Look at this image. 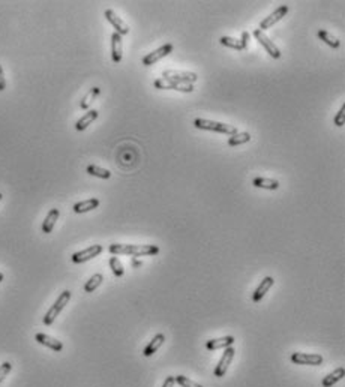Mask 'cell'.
Wrapping results in <instances>:
<instances>
[{
    "label": "cell",
    "mask_w": 345,
    "mask_h": 387,
    "mask_svg": "<svg viewBox=\"0 0 345 387\" xmlns=\"http://www.w3.org/2000/svg\"><path fill=\"white\" fill-rule=\"evenodd\" d=\"M248 41H249V33L248 32H243L242 33V41H240L243 50H246V47H248Z\"/></svg>",
    "instance_id": "e575fe53"
},
{
    "label": "cell",
    "mask_w": 345,
    "mask_h": 387,
    "mask_svg": "<svg viewBox=\"0 0 345 387\" xmlns=\"http://www.w3.org/2000/svg\"><path fill=\"white\" fill-rule=\"evenodd\" d=\"M105 18L108 20V23L111 24V26L116 29V33H119L120 36L129 33V26L120 17H117L113 9H107L105 11Z\"/></svg>",
    "instance_id": "7c38bea8"
},
{
    "label": "cell",
    "mask_w": 345,
    "mask_h": 387,
    "mask_svg": "<svg viewBox=\"0 0 345 387\" xmlns=\"http://www.w3.org/2000/svg\"><path fill=\"white\" fill-rule=\"evenodd\" d=\"M287 12H288V6H287V5H282V6H279L278 9H275L272 14H270L269 17H266V18L260 23V30L264 32V30L270 29V27L273 26V24H276L278 21H281V20L287 15Z\"/></svg>",
    "instance_id": "52a82bcc"
},
{
    "label": "cell",
    "mask_w": 345,
    "mask_h": 387,
    "mask_svg": "<svg viewBox=\"0 0 345 387\" xmlns=\"http://www.w3.org/2000/svg\"><path fill=\"white\" fill-rule=\"evenodd\" d=\"M172 44H165V45H162L161 48H158V50H155L153 53H150V54H147L144 59H143V65L144 66H152V65H155L156 62H159L162 57H165V56H168L171 51H172Z\"/></svg>",
    "instance_id": "30bf717a"
},
{
    "label": "cell",
    "mask_w": 345,
    "mask_h": 387,
    "mask_svg": "<svg viewBox=\"0 0 345 387\" xmlns=\"http://www.w3.org/2000/svg\"><path fill=\"white\" fill-rule=\"evenodd\" d=\"M174 384H176V378L170 375V377H167V378H165V381H164L162 387H174Z\"/></svg>",
    "instance_id": "836d02e7"
},
{
    "label": "cell",
    "mask_w": 345,
    "mask_h": 387,
    "mask_svg": "<svg viewBox=\"0 0 345 387\" xmlns=\"http://www.w3.org/2000/svg\"><path fill=\"white\" fill-rule=\"evenodd\" d=\"M164 341H165V336H164L162 333L155 335V338L152 339V342L146 347V350H144V356H146V357H150L152 354H155V353L159 350V347L164 344Z\"/></svg>",
    "instance_id": "ffe728a7"
},
{
    "label": "cell",
    "mask_w": 345,
    "mask_h": 387,
    "mask_svg": "<svg viewBox=\"0 0 345 387\" xmlns=\"http://www.w3.org/2000/svg\"><path fill=\"white\" fill-rule=\"evenodd\" d=\"M132 266H134V267H138V266H141V261H138V260L134 258V260H132Z\"/></svg>",
    "instance_id": "d590c367"
},
{
    "label": "cell",
    "mask_w": 345,
    "mask_h": 387,
    "mask_svg": "<svg viewBox=\"0 0 345 387\" xmlns=\"http://www.w3.org/2000/svg\"><path fill=\"white\" fill-rule=\"evenodd\" d=\"M111 57L114 63L122 60V36L116 32L111 35Z\"/></svg>",
    "instance_id": "e0dca14e"
},
{
    "label": "cell",
    "mask_w": 345,
    "mask_h": 387,
    "mask_svg": "<svg viewBox=\"0 0 345 387\" xmlns=\"http://www.w3.org/2000/svg\"><path fill=\"white\" fill-rule=\"evenodd\" d=\"M11 369H12V365L9 363V362H3V363L0 365V383H2L8 377Z\"/></svg>",
    "instance_id": "4dcf8cb0"
},
{
    "label": "cell",
    "mask_w": 345,
    "mask_h": 387,
    "mask_svg": "<svg viewBox=\"0 0 345 387\" xmlns=\"http://www.w3.org/2000/svg\"><path fill=\"white\" fill-rule=\"evenodd\" d=\"M69 299H71V291H69V290H65V291L57 297V300L54 302V305L50 309H48V312L45 314V317H44V324L45 326H51L54 323L56 317L63 311V308L68 305Z\"/></svg>",
    "instance_id": "3957f363"
},
{
    "label": "cell",
    "mask_w": 345,
    "mask_h": 387,
    "mask_svg": "<svg viewBox=\"0 0 345 387\" xmlns=\"http://www.w3.org/2000/svg\"><path fill=\"white\" fill-rule=\"evenodd\" d=\"M344 120H345V105H342L341 108H339V111H338V114H336V117H335V125L336 126H342L344 125Z\"/></svg>",
    "instance_id": "1f68e13d"
},
{
    "label": "cell",
    "mask_w": 345,
    "mask_h": 387,
    "mask_svg": "<svg viewBox=\"0 0 345 387\" xmlns=\"http://www.w3.org/2000/svg\"><path fill=\"white\" fill-rule=\"evenodd\" d=\"M99 206V200L98 198H89V200H84V201H80L77 204H74V212L75 213H86V212H90L93 209H96Z\"/></svg>",
    "instance_id": "d6986e66"
},
{
    "label": "cell",
    "mask_w": 345,
    "mask_h": 387,
    "mask_svg": "<svg viewBox=\"0 0 345 387\" xmlns=\"http://www.w3.org/2000/svg\"><path fill=\"white\" fill-rule=\"evenodd\" d=\"M234 344V338L233 336H224V338H218V339H210L206 342L207 350H219V348H227V347H233Z\"/></svg>",
    "instance_id": "9a60e30c"
},
{
    "label": "cell",
    "mask_w": 345,
    "mask_h": 387,
    "mask_svg": "<svg viewBox=\"0 0 345 387\" xmlns=\"http://www.w3.org/2000/svg\"><path fill=\"white\" fill-rule=\"evenodd\" d=\"M254 186L255 188H263V189H278L279 188V182L275 179H266V177H257L254 179Z\"/></svg>",
    "instance_id": "7402d4cb"
},
{
    "label": "cell",
    "mask_w": 345,
    "mask_h": 387,
    "mask_svg": "<svg viewBox=\"0 0 345 387\" xmlns=\"http://www.w3.org/2000/svg\"><path fill=\"white\" fill-rule=\"evenodd\" d=\"M6 89V80H5V74H3V68L0 65V92H3Z\"/></svg>",
    "instance_id": "d6a6232c"
},
{
    "label": "cell",
    "mask_w": 345,
    "mask_h": 387,
    "mask_svg": "<svg viewBox=\"0 0 345 387\" xmlns=\"http://www.w3.org/2000/svg\"><path fill=\"white\" fill-rule=\"evenodd\" d=\"M291 362L296 365H311L318 366L323 363V357L320 354H308V353H293Z\"/></svg>",
    "instance_id": "5b68a950"
},
{
    "label": "cell",
    "mask_w": 345,
    "mask_h": 387,
    "mask_svg": "<svg viewBox=\"0 0 345 387\" xmlns=\"http://www.w3.org/2000/svg\"><path fill=\"white\" fill-rule=\"evenodd\" d=\"M195 128L198 129H206V131H213V132H219V134H227V135H234L239 131L236 129V126L228 125V123H222V122H215V120H207V119H197L194 122Z\"/></svg>",
    "instance_id": "7a4b0ae2"
},
{
    "label": "cell",
    "mask_w": 345,
    "mask_h": 387,
    "mask_svg": "<svg viewBox=\"0 0 345 387\" xmlns=\"http://www.w3.org/2000/svg\"><path fill=\"white\" fill-rule=\"evenodd\" d=\"M101 252H102V246L101 245H92L87 249H83V251H78L75 254H72V261L77 263V264L78 263H86V261L98 257Z\"/></svg>",
    "instance_id": "8fae6325"
},
{
    "label": "cell",
    "mask_w": 345,
    "mask_h": 387,
    "mask_svg": "<svg viewBox=\"0 0 345 387\" xmlns=\"http://www.w3.org/2000/svg\"><path fill=\"white\" fill-rule=\"evenodd\" d=\"M99 93H101V89H99V87H93L92 90H89V93L84 96L83 101L80 102V107H81L83 110H87V108L90 107V104L93 102V99H95Z\"/></svg>",
    "instance_id": "4316f807"
},
{
    "label": "cell",
    "mask_w": 345,
    "mask_h": 387,
    "mask_svg": "<svg viewBox=\"0 0 345 387\" xmlns=\"http://www.w3.org/2000/svg\"><path fill=\"white\" fill-rule=\"evenodd\" d=\"M251 140V135L248 132H237L234 135H231L228 138V146L234 147V146H240V144H245Z\"/></svg>",
    "instance_id": "603a6c76"
},
{
    "label": "cell",
    "mask_w": 345,
    "mask_h": 387,
    "mask_svg": "<svg viewBox=\"0 0 345 387\" xmlns=\"http://www.w3.org/2000/svg\"><path fill=\"white\" fill-rule=\"evenodd\" d=\"M35 339H36V342H39L41 345H45V347L51 348V350H54V351H62V350H63V344H62L60 341H57L56 338L48 336V335H45V333H38V335L35 336Z\"/></svg>",
    "instance_id": "4fadbf2b"
},
{
    "label": "cell",
    "mask_w": 345,
    "mask_h": 387,
    "mask_svg": "<svg viewBox=\"0 0 345 387\" xmlns=\"http://www.w3.org/2000/svg\"><path fill=\"white\" fill-rule=\"evenodd\" d=\"M162 78L174 81L179 84H192L198 80L195 72H183V71H174V69H168L162 72Z\"/></svg>",
    "instance_id": "277c9868"
},
{
    "label": "cell",
    "mask_w": 345,
    "mask_h": 387,
    "mask_svg": "<svg viewBox=\"0 0 345 387\" xmlns=\"http://www.w3.org/2000/svg\"><path fill=\"white\" fill-rule=\"evenodd\" d=\"M344 377H345V369L344 368H336L333 372H330L327 377H324L323 387H332L333 384H336L338 381H341Z\"/></svg>",
    "instance_id": "44dd1931"
},
{
    "label": "cell",
    "mask_w": 345,
    "mask_h": 387,
    "mask_svg": "<svg viewBox=\"0 0 345 387\" xmlns=\"http://www.w3.org/2000/svg\"><path fill=\"white\" fill-rule=\"evenodd\" d=\"M110 267H111L114 276H117V278L123 276V273H125V269H123V266H122V263H120V260L117 257H111L110 258Z\"/></svg>",
    "instance_id": "83f0119b"
},
{
    "label": "cell",
    "mask_w": 345,
    "mask_h": 387,
    "mask_svg": "<svg viewBox=\"0 0 345 387\" xmlns=\"http://www.w3.org/2000/svg\"><path fill=\"white\" fill-rule=\"evenodd\" d=\"M102 281H104V276H102L101 273L93 275V276L86 282V285H84V291H86V293H93L95 290L102 284Z\"/></svg>",
    "instance_id": "d4e9b609"
},
{
    "label": "cell",
    "mask_w": 345,
    "mask_h": 387,
    "mask_svg": "<svg viewBox=\"0 0 345 387\" xmlns=\"http://www.w3.org/2000/svg\"><path fill=\"white\" fill-rule=\"evenodd\" d=\"M318 38L321 41H324L332 48H339V45H341V41L338 38H335L333 35H330L329 32H326V30H320L318 32Z\"/></svg>",
    "instance_id": "484cf974"
},
{
    "label": "cell",
    "mask_w": 345,
    "mask_h": 387,
    "mask_svg": "<svg viewBox=\"0 0 345 387\" xmlns=\"http://www.w3.org/2000/svg\"><path fill=\"white\" fill-rule=\"evenodd\" d=\"M3 279H5V276H3V273H2V272H0V282H2Z\"/></svg>",
    "instance_id": "8d00e7d4"
},
{
    "label": "cell",
    "mask_w": 345,
    "mask_h": 387,
    "mask_svg": "<svg viewBox=\"0 0 345 387\" xmlns=\"http://www.w3.org/2000/svg\"><path fill=\"white\" fill-rule=\"evenodd\" d=\"M108 251L113 255H155L159 252V248L155 245H123V243H113L110 245Z\"/></svg>",
    "instance_id": "6da1fadb"
},
{
    "label": "cell",
    "mask_w": 345,
    "mask_h": 387,
    "mask_svg": "<svg viewBox=\"0 0 345 387\" xmlns=\"http://www.w3.org/2000/svg\"><path fill=\"white\" fill-rule=\"evenodd\" d=\"M275 284V279L272 278V276H266L261 282H260V285L257 287V290L254 291V296H252V300L255 302V303H258L263 297H264V294L269 291L270 288H272V285Z\"/></svg>",
    "instance_id": "5bb4252c"
},
{
    "label": "cell",
    "mask_w": 345,
    "mask_h": 387,
    "mask_svg": "<svg viewBox=\"0 0 345 387\" xmlns=\"http://www.w3.org/2000/svg\"><path fill=\"white\" fill-rule=\"evenodd\" d=\"M98 119V111L96 110H89L78 122L75 123V129L77 131H84V129H87V126L89 125H92L95 120Z\"/></svg>",
    "instance_id": "ac0fdd59"
},
{
    "label": "cell",
    "mask_w": 345,
    "mask_h": 387,
    "mask_svg": "<svg viewBox=\"0 0 345 387\" xmlns=\"http://www.w3.org/2000/svg\"><path fill=\"white\" fill-rule=\"evenodd\" d=\"M219 42L222 44V45H225V47H230V48H234V50H239V51L243 50L240 41L239 39H234V38H230V36H222V38L219 39Z\"/></svg>",
    "instance_id": "f1b7e54d"
},
{
    "label": "cell",
    "mask_w": 345,
    "mask_h": 387,
    "mask_svg": "<svg viewBox=\"0 0 345 387\" xmlns=\"http://www.w3.org/2000/svg\"><path fill=\"white\" fill-rule=\"evenodd\" d=\"M234 348L233 347H227L225 350H224V354H222V357H221V360H219V363L216 365V369H215V377H218V378H221V377H224L225 375V372H227V369H228V366H230V363L233 362V359H234Z\"/></svg>",
    "instance_id": "ba28073f"
},
{
    "label": "cell",
    "mask_w": 345,
    "mask_h": 387,
    "mask_svg": "<svg viewBox=\"0 0 345 387\" xmlns=\"http://www.w3.org/2000/svg\"><path fill=\"white\" fill-rule=\"evenodd\" d=\"M87 173L90 176H95V177H99V179H110L111 177V173L107 168H101L98 165H89L87 167Z\"/></svg>",
    "instance_id": "cb8c5ba5"
},
{
    "label": "cell",
    "mask_w": 345,
    "mask_h": 387,
    "mask_svg": "<svg viewBox=\"0 0 345 387\" xmlns=\"http://www.w3.org/2000/svg\"><path fill=\"white\" fill-rule=\"evenodd\" d=\"M174 378H176V383L180 384L182 387H203V386H200L198 383L192 381L191 378H188V377H185V375H177V377H174Z\"/></svg>",
    "instance_id": "f546056e"
},
{
    "label": "cell",
    "mask_w": 345,
    "mask_h": 387,
    "mask_svg": "<svg viewBox=\"0 0 345 387\" xmlns=\"http://www.w3.org/2000/svg\"><path fill=\"white\" fill-rule=\"evenodd\" d=\"M59 216H60L59 209H51L50 212H48V215L45 216V221L42 224V233H45V234L51 233L54 225H56V221L59 219Z\"/></svg>",
    "instance_id": "2e32d148"
},
{
    "label": "cell",
    "mask_w": 345,
    "mask_h": 387,
    "mask_svg": "<svg viewBox=\"0 0 345 387\" xmlns=\"http://www.w3.org/2000/svg\"><path fill=\"white\" fill-rule=\"evenodd\" d=\"M155 87L161 89V90H177V92H183V93L194 92V86L192 84H179V83L170 81V80H165V78H158L155 81Z\"/></svg>",
    "instance_id": "9c48e42d"
},
{
    "label": "cell",
    "mask_w": 345,
    "mask_h": 387,
    "mask_svg": "<svg viewBox=\"0 0 345 387\" xmlns=\"http://www.w3.org/2000/svg\"><path fill=\"white\" fill-rule=\"evenodd\" d=\"M2 198H3V195H2V192H0V201H2Z\"/></svg>",
    "instance_id": "74e56055"
},
{
    "label": "cell",
    "mask_w": 345,
    "mask_h": 387,
    "mask_svg": "<svg viewBox=\"0 0 345 387\" xmlns=\"http://www.w3.org/2000/svg\"><path fill=\"white\" fill-rule=\"evenodd\" d=\"M254 36L257 38V41L266 48V51H267L270 56H272L273 59H279V57H281L279 48H278L272 41H270V38H269L264 32H261L260 29H255V30H254Z\"/></svg>",
    "instance_id": "8992f818"
}]
</instances>
